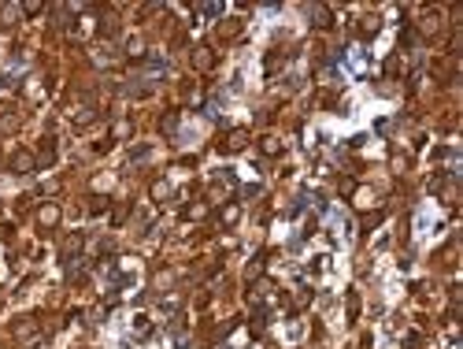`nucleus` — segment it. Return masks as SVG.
Instances as JSON below:
<instances>
[{
    "label": "nucleus",
    "mask_w": 463,
    "mask_h": 349,
    "mask_svg": "<svg viewBox=\"0 0 463 349\" xmlns=\"http://www.w3.org/2000/svg\"><path fill=\"white\" fill-rule=\"evenodd\" d=\"M311 15L319 19V26H330V11L326 7H311Z\"/></svg>",
    "instance_id": "20e7f679"
},
{
    "label": "nucleus",
    "mask_w": 463,
    "mask_h": 349,
    "mask_svg": "<svg viewBox=\"0 0 463 349\" xmlns=\"http://www.w3.org/2000/svg\"><path fill=\"white\" fill-rule=\"evenodd\" d=\"M193 67H197V71H211V67H215L211 49H197V52H193Z\"/></svg>",
    "instance_id": "f257e3e1"
},
{
    "label": "nucleus",
    "mask_w": 463,
    "mask_h": 349,
    "mask_svg": "<svg viewBox=\"0 0 463 349\" xmlns=\"http://www.w3.org/2000/svg\"><path fill=\"white\" fill-rule=\"evenodd\" d=\"M11 167H15V175H30L34 171V156H30V152H15Z\"/></svg>",
    "instance_id": "f03ea898"
},
{
    "label": "nucleus",
    "mask_w": 463,
    "mask_h": 349,
    "mask_svg": "<svg viewBox=\"0 0 463 349\" xmlns=\"http://www.w3.org/2000/svg\"><path fill=\"white\" fill-rule=\"evenodd\" d=\"M278 149H282V145L274 141V138H267V141H263V152H271V156H274V152H278Z\"/></svg>",
    "instance_id": "0eeeda50"
},
{
    "label": "nucleus",
    "mask_w": 463,
    "mask_h": 349,
    "mask_svg": "<svg viewBox=\"0 0 463 349\" xmlns=\"http://www.w3.org/2000/svg\"><path fill=\"white\" fill-rule=\"evenodd\" d=\"M0 22H4V26H15V7H4V15H0Z\"/></svg>",
    "instance_id": "39448f33"
},
{
    "label": "nucleus",
    "mask_w": 463,
    "mask_h": 349,
    "mask_svg": "<svg viewBox=\"0 0 463 349\" xmlns=\"http://www.w3.org/2000/svg\"><path fill=\"white\" fill-rule=\"evenodd\" d=\"M56 219H59L56 208H45V212H41V223H56Z\"/></svg>",
    "instance_id": "423d86ee"
},
{
    "label": "nucleus",
    "mask_w": 463,
    "mask_h": 349,
    "mask_svg": "<svg viewBox=\"0 0 463 349\" xmlns=\"http://www.w3.org/2000/svg\"><path fill=\"white\" fill-rule=\"evenodd\" d=\"M245 141H248V130H233V134H230V141H226V145H230V149L237 152V149H245Z\"/></svg>",
    "instance_id": "7ed1b4c3"
}]
</instances>
